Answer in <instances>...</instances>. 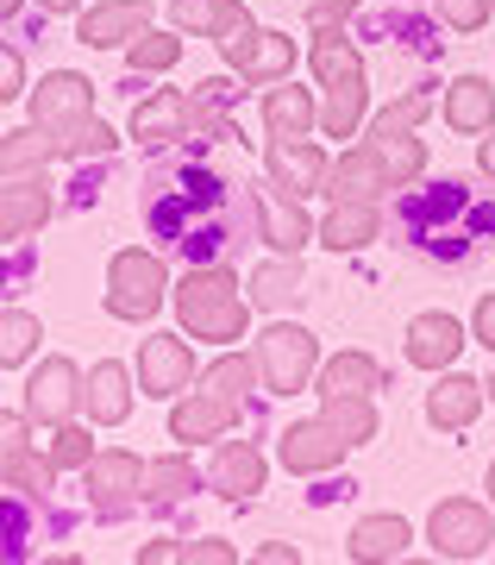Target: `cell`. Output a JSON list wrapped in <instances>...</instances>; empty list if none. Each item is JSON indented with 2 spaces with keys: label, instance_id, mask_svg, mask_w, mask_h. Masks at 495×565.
I'll return each instance as SVG.
<instances>
[{
  "label": "cell",
  "instance_id": "obj_18",
  "mask_svg": "<svg viewBox=\"0 0 495 565\" xmlns=\"http://www.w3.org/2000/svg\"><path fill=\"white\" fill-rule=\"evenodd\" d=\"M25 422H32V415H7V422H0L7 490H13V497H44V490H51V478H57V465H51V459H32V446H25Z\"/></svg>",
  "mask_w": 495,
  "mask_h": 565
},
{
  "label": "cell",
  "instance_id": "obj_44",
  "mask_svg": "<svg viewBox=\"0 0 495 565\" xmlns=\"http://www.w3.org/2000/svg\"><path fill=\"white\" fill-rule=\"evenodd\" d=\"M51 465L57 471H88L95 465V446H88V427L69 415V422H57V434H51Z\"/></svg>",
  "mask_w": 495,
  "mask_h": 565
},
{
  "label": "cell",
  "instance_id": "obj_15",
  "mask_svg": "<svg viewBox=\"0 0 495 565\" xmlns=\"http://www.w3.org/2000/svg\"><path fill=\"white\" fill-rule=\"evenodd\" d=\"M88 114H95V82L76 76V70H57V76H44L39 88H32V120L51 126V132L88 120Z\"/></svg>",
  "mask_w": 495,
  "mask_h": 565
},
{
  "label": "cell",
  "instance_id": "obj_2",
  "mask_svg": "<svg viewBox=\"0 0 495 565\" xmlns=\"http://www.w3.org/2000/svg\"><path fill=\"white\" fill-rule=\"evenodd\" d=\"M226 214H233V202H226V182L214 170H170L144 202L151 233L195 264H214L226 252Z\"/></svg>",
  "mask_w": 495,
  "mask_h": 565
},
{
  "label": "cell",
  "instance_id": "obj_36",
  "mask_svg": "<svg viewBox=\"0 0 495 565\" xmlns=\"http://www.w3.org/2000/svg\"><path fill=\"white\" fill-rule=\"evenodd\" d=\"M233 102H238V88H233V82H201V88H195V126H201V132H214V139H233Z\"/></svg>",
  "mask_w": 495,
  "mask_h": 565
},
{
  "label": "cell",
  "instance_id": "obj_14",
  "mask_svg": "<svg viewBox=\"0 0 495 565\" xmlns=\"http://www.w3.org/2000/svg\"><path fill=\"white\" fill-rule=\"evenodd\" d=\"M189 377H195V352H189V340H176V333H151V340L139 345V390L144 396H182Z\"/></svg>",
  "mask_w": 495,
  "mask_h": 565
},
{
  "label": "cell",
  "instance_id": "obj_45",
  "mask_svg": "<svg viewBox=\"0 0 495 565\" xmlns=\"http://www.w3.org/2000/svg\"><path fill=\"white\" fill-rule=\"evenodd\" d=\"M258 25H251V13H245V20L233 25V32H226V39H219V57L233 63V70H245V63H251V51H258Z\"/></svg>",
  "mask_w": 495,
  "mask_h": 565
},
{
  "label": "cell",
  "instance_id": "obj_5",
  "mask_svg": "<svg viewBox=\"0 0 495 565\" xmlns=\"http://www.w3.org/2000/svg\"><path fill=\"white\" fill-rule=\"evenodd\" d=\"M251 359H258V384L270 390V396H295V390H308V377H314L320 345H314L308 327L282 321V327H270V333L251 345Z\"/></svg>",
  "mask_w": 495,
  "mask_h": 565
},
{
  "label": "cell",
  "instance_id": "obj_42",
  "mask_svg": "<svg viewBox=\"0 0 495 565\" xmlns=\"http://www.w3.org/2000/svg\"><path fill=\"white\" fill-rule=\"evenodd\" d=\"M427 114H433V95H427V88H408L401 102H389L377 120H370V139H389V132H415Z\"/></svg>",
  "mask_w": 495,
  "mask_h": 565
},
{
  "label": "cell",
  "instance_id": "obj_3",
  "mask_svg": "<svg viewBox=\"0 0 495 565\" xmlns=\"http://www.w3.org/2000/svg\"><path fill=\"white\" fill-rule=\"evenodd\" d=\"M170 302H176V321H182L189 340L233 345V340H245V327H251V302L238 296V277L226 264H189L182 282L170 289Z\"/></svg>",
  "mask_w": 495,
  "mask_h": 565
},
{
  "label": "cell",
  "instance_id": "obj_24",
  "mask_svg": "<svg viewBox=\"0 0 495 565\" xmlns=\"http://www.w3.org/2000/svg\"><path fill=\"white\" fill-rule=\"evenodd\" d=\"M314 120H320V107L308 88H295V82H270L263 88V126H270V139H308Z\"/></svg>",
  "mask_w": 495,
  "mask_h": 565
},
{
  "label": "cell",
  "instance_id": "obj_9",
  "mask_svg": "<svg viewBox=\"0 0 495 565\" xmlns=\"http://www.w3.org/2000/svg\"><path fill=\"white\" fill-rule=\"evenodd\" d=\"M277 452H282V465H289V471L314 478V471H333V465L352 452V440H345V434L320 415V422H289V427H282Z\"/></svg>",
  "mask_w": 495,
  "mask_h": 565
},
{
  "label": "cell",
  "instance_id": "obj_28",
  "mask_svg": "<svg viewBox=\"0 0 495 565\" xmlns=\"http://www.w3.org/2000/svg\"><path fill=\"white\" fill-rule=\"evenodd\" d=\"M408 541H415V527L401 522V515H364V522L352 527V559H364V565L401 559V553H408Z\"/></svg>",
  "mask_w": 495,
  "mask_h": 565
},
{
  "label": "cell",
  "instance_id": "obj_16",
  "mask_svg": "<svg viewBox=\"0 0 495 565\" xmlns=\"http://www.w3.org/2000/svg\"><path fill=\"white\" fill-rule=\"evenodd\" d=\"M44 221H51V182H44V170L7 177V189H0V233L20 245V239H32Z\"/></svg>",
  "mask_w": 495,
  "mask_h": 565
},
{
  "label": "cell",
  "instance_id": "obj_30",
  "mask_svg": "<svg viewBox=\"0 0 495 565\" xmlns=\"http://www.w3.org/2000/svg\"><path fill=\"white\" fill-rule=\"evenodd\" d=\"M383 390V364L370 352H338L326 371H320V403L326 396H377Z\"/></svg>",
  "mask_w": 495,
  "mask_h": 565
},
{
  "label": "cell",
  "instance_id": "obj_49",
  "mask_svg": "<svg viewBox=\"0 0 495 565\" xmlns=\"http://www.w3.org/2000/svg\"><path fill=\"white\" fill-rule=\"evenodd\" d=\"M176 559H189V541H151V546H139V565H176Z\"/></svg>",
  "mask_w": 495,
  "mask_h": 565
},
{
  "label": "cell",
  "instance_id": "obj_34",
  "mask_svg": "<svg viewBox=\"0 0 495 565\" xmlns=\"http://www.w3.org/2000/svg\"><path fill=\"white\" fill-rule=\"evenodd\" d=\"M289 70H295V44H289V32H263L258 51H251V63H245L238 76L251 82V88H270V82H289Z\"/></svg>",
  "mask_w": 495,
  "mask_h": 565
},
{
  "label": "cell",
  "instance_id": "obj_4",
  "mask_svg": "<svg viewBox=\"0 0 495 565\" xmlns=\"http://www.w3.org/2000/svg\"><path fill=\"white\" fill-rule=\"evenodd\" d=\"M163 296H170V277H163V258L158 252H114V264H107V315H119V321H151L163 308Z\"/></svg>",
  "mask_w": 495,
  "mask_h": 565
},
{
  "label": "cell",
  "instance_id": "obj_13",
  "mask_svg": "<svg viewBox=\"0 0 495 565\" xmlns=\"http://www.w3.org/2000/svg\"><path fill=\"white\" fill-rule=\"evenodd\" d=\"M189 132H195V95H182V88H151L132 107V139L139 145H176Z\"/></svg>",
  "mask_w": 495,
  "mask_h": 565
},
{
  "label": "cell",
  "instance_id": "obj_55",
  "mask_svg": "<svg viewBox=\"0 0 495 565\" xmlns=\"http://www.w3.org/2000/svg\"><path fill=\"white\" fill-rule=\"evenodd\" d=\"M489 509H495V465H489Z\"/></svg>",
  "mask_w": 495,
  "mask_h": 565
},
{
  "label": "cell",
  "instance_id": "obj_35",
  "mask_svg": "<svg viewBox=\"0 0 495 565\" xmlns=\"http://www.w3.org/2000/svg\"><path fill=\"white\" fill-rule=\"evenodd\" d=\"M258 384V359H245V352H226V359L207 364V377H201V390H214L219 403H245V390Z\"/></svg>",
  "mask_w": 495,
  "mask_h": 565
},
{
  "label": "cell",
  "instance_id": "obj_43",
  "mask_svg": "<svg viewBox=\"0 0 495 565\" xmlns=\"http://www.w3.org/2000/svg\"><path fill=\"white\" fill-rule=\"evenodd\" d=\"M57 139H63V158H76V163H82V158H107V151L119 145V132H114L107 120H95V114H88V120L63 126Z\"/></svg>",
  "mask_w": 495,
  "mask_h": 565
},
{
  "label": "cell",
  "instance_id": "obj_41",
  "mask_svg": "<svg viewBox=\"0 0 495 565\" xmlns=\"http://www.w3.org/2000/svg\"><path fill=\"white\" fill-rule=\"evenodd\" d=\"M39 340H44L39 315H25V308H7L0 315V364H25Z\"/></svg>",
  "mask_w": 495,
  "mask_h": 565
},
{
  "label": "cell",
  "instance_id": "obj_52",
  "mask_svg": "<svg viewBox=\"0 0 495 565\" xmlns=\"http://www.w3.org/2000/svg\"><path fill=\"white\" fill-rule=\"evenodd\" d=\"M258 559H263V565H295L301 553H295L289 541H270V546H258Z\"/></svg>",
  "mask_w": 495,
  "mask_h": 565
},
{
  "label": "cell",
  "instance_id": "obj_17",
  "mask_svg": "<svg viewBox=\"0 0 495 565\" xmlns=\"http://www.w3.org/2000/svg\"><path fill=\"white\" fill-rule=\"evenodd\" d=\"M251 214H258V239L277 245V252H301L308 239H320L314 226H308V214H301V202L282 195L277 182L270 189H251Z\"/></svg>",
  "mask_w": 495,
  "mask_h": 565
},
{
  "label": "cell",
  "instance_id": "obj_54",
  "mask_svg": "<svg viewBox=\"0 0 495 565\" xmlns=\"http://www.w3.org/2000/svg\"><path fill=\"white\" fill-rule=\"evenodd\" d=\"M39 7H44V13H76L82 0H39Z\"/></svg>",
  "mask_w": 495,
  "mask_h": 565
},
{
  "label": "cell",
  "instance_id": "obj_25",
  "mask_svg": "<svg viewBox=\"0 0 495 565\" xmlns=\"http://www.w3.org/2000/svg\"><path fill=\"white\" fill-rule=\"evenodd\" d=\"M445 126L452 132H489L495 126V88L489 76H458L452 88H445Z\"/></svg>",
  "mask_w": 495,
  "mask_h": 565
},
{
  "label": "cell",
  "instance_id": "obj_11",
  "mask_svg": "<svg viewBox=\"0 0 495 565\" xmlns=\"http://www.w3.org/2000/svg\"><path fill=\"white\" fill-rule=\"evenodd\" d=\"M139 32H151V0H100L76 25V39L88 51H126Z\"/></svg>",
  "mask_w": 495,
  "mask_h": 565
},
{
  "label": "cell",
  "instance_id": "obj_39",
  "mask_svg": "<svg viewBox=\"0 0 495 565\" xmlns=\"http://www.w3.org/2000/svg\"><path fill=\"white\" fill-rule=\"evenodd\" d=\"M176 57H182V32H139V39L126 44L132 76H158V70H170Z\"/></svg>",
  "mask_w": 495,
  "mask_h": 565
},
{
  "label": "cell",
  "instance_id": "obj_29",
  "mask_svg": "<svg viewBox=\"0 0 495 565\" xmlns=\"http://www.w3.org/2000/svg\"><path fill=\"white\" fill-rule=\"evenodd\" d=\"M170 20H176V32H189V39H226L238 20H245V7L238 0H170Z\"/></svg>",
  "mask_w": 495,
  "mask_h": 565
},
{
  "label": "cell",
  "instance_id": "obj_7",
  "mask_svg": "<svg viewBox=\"0 0 495 565\" xmlns=\"http://www.w3.org/2000/svg\"><path fill=\"white\" fill-rule=\"evenodd\" d=\"M82 403H88V384H82L76 359H44L39 371L25 377V415H32V422H44V427L69 422Z\"/></svg>",
  "mask_w": 495,
  "mask_h": 565
},
{
  "label": "cell",
  "instance_id": "obj_26",
  "mask_svg": "<svg viewBox=\"0 0 495 565\" xmlns=\"http://www.w3.org/2000/svg\"><path fill=\"white\" fill-rule=\"evenodd\" d=\"M483 390L476 377H439L433 390H427V422L445 427V434H458V427L476 422V408H483Z\"/></svg>",
  "mask_w": 495,
  "mask_h": 565
},
{
  "label": "cell",
  "instance_id": "obj_8",
  "mask_svg": "<svg viewBox=\"0 0 495 565\" xmlns=\"http://www.w3.org/2000/svg\"><path fill=\"white\" fill-rule=\"evenodd\" d=\"M263 163H270V182H277L282 195H295V202L320 195V189H326V177H333L326 151H320V145H308V139H270Z\"/></svg>",
  "mask_w": 495,
  "mask_h": 565
},
{
  "label": "cell",
  "instance_id": "obj_50",
  "mask_svg": "<svg viewBox=\"0 0 495 565\" xmlns=\"http://www.w3.org/2000/svg\"><path fill=\"white\" fill-rule=\"evenodd\" d=\"M471 327H476V345H489V352H495V289L476 302V321Z\"/></svg>",
  "mask_w": 495,
  "mask_h": 565
},
{
  "label": "cell",
  "instance_id": "obj_51",
  "mask_svg": "<svg viewBox=\"0 0 495 565\" xmlns=\"http://www.w3.org/2000/svg\"><path fill=\"white\" fill-rule=\"evenodd\" d=\"M345 13H357V0H314V25H338Z\"/></svg>",
  "mask_w": 495,
  "mask_h": 565
},
{
  "label": "cell",
  "instance_id": "obj_48",
  "mask_svg": "<svg viewBox=\"0 0 495 565\" xmlns=\"http://www.w3.org/2000/svg\"><path fill=\"white\" fill-rule=\"evenodd\" d=\"M0 95H7V102H20V95H25V63H20V51H7V57H0Z\"/></svg>",
  "mask_w": 495,
  "mask_h": 565
},
{
  "label": "cell",
  "instance_id": "obj_40",
  "mask_svg": "<svg viewBox=\"0 0 495 565\" xmlns=\"http://www.w3.org/2000/svg\"><path fill=\"white\" fill-rule=\"evenodd\" d=\"M383 151V163H389V177H396V189H408V182H420V170H427V145L415 139V132H389V139H370Z\"/></svg>",
  "mask_w": 495,
  "mask_h": 565
},
{
  "label": "cell",
  "instance_id": "obj_21",
  "mask_svg": "<svg viewBox=\"0 0 495 565\" xmlns=\"http://www.w3.org/2000/svg\"><path fill=\"white\" fill-rule=\"evenodd\" d=\"M458 352H464V327H458L452 315H415V327H408V364L445 371Z\"/></svg>",
  "mask_w": 495,
  "mask_h": 565
},
{
  "label": "cell",
  "instance_id": "obj_12",
  "mask_svg": "<svg viewBox=\"0 0 495 565\" xmlns=\"http://www.w3.org/2000/svg\"><path fill=\"white\" fill-rule=\"evenodd\" d=\"M389 189H396V177H389V163H383V151L370 139L352 145V151L333 163V177H326V195H333V202H383Z\"/></svg>",
  "mask_w": 495,
  "mask_h": 565
},
{
  "label": "cell",
  "instance_id": "obj_1",
  "mask_svg": "<svg viewBox=\"0 0 495 565\" xmlns=\"http://www.w3.org/2000/svg\"><path fill=\"white\" fill-rule=\"evenodd\" d=\"M401 233L420 258L464 264L483 245H495V202H476L458 177H439L401 202Z\"/></svg>",
  "mask_w": 495,
  "mask_h": 565
},
{
  "label": "cell",
  "instance_id": "obj_37",
  "mask_svg": "<svg viewBox=\"0 0 495 565\" xmlns=\"http://www.w3.org/2000/svg\"><path fill=\"white\" fill-rule=\"evenodd\" d=\"M189 490H195V465L182 459V452H163V459L144 465V497L151 503H176Z\"/></svg>",
  "mask_w": 495,
  "mask_h": 565
},
{
  "label": "cell",
  "instance_id": "obj_31",
  "mask_svg": "<svg viewBox=\"0 0 495 565\" xmlns=\"http://www.w3.org/2000/svg\"><path fill=\"white\" fill-rule=\"evenodd\" d=\"M51 158H63V139L51 132V126H39V120L0 139V163H7V177H20V170H44Z\"/></svg>",
  "mask_w": 495,
  "mask_h": 565
},
{
  "label": "cell",
  "instance_id": "obj_46",
  "mask_svg": "<svg viewBox=\"0 0 495 565\" xmlns=\"http://www.w3.org/2000/svg\"><path fill=\"white\" fill-rule=\"evenodd\" d=\"M489 7H495V0H439V13H445L452 32H476V25L489 20Z\"/></svg>",
  "mask_w": 495,
  "mask_h": 565
},
{
  "label": "cell",
  "instance_id": "obj_23",
  "mask_svg": "<svg viewBox=\"0 0 495 565\" xmlns=\"http://www.w3.org/2000/svg\"><path fill=\"white\" fill-rule=\"evenodd\" d=\"M126 415H132V371L119 359H100L95 371H88V422L119 427Z\"/></svg>",
  "mask_w": 495,
  "mask_h": 565
},
{
  "label": "cell",
  "instance_id": "obj_47",
  "mask_svg": "<svg viewBox=\"0 0 495 565\" xmlns=\"http://www.w3.org/2000/svg\"><path fill=\"white\" fill-rule=\"evenodd\" d=\"M238 546L233 541H189V565H233Z\"/></svg>",
  "mask_w": 495,
  "mask_h": 565
},
{
  "label": "cell",
  "instance_id": "obj_27",
  "mask_svg": "<svg viewBox=\"0 0 495 565\" xmlns=\"http://www.w3.org/2000/svg\"><path fill=\"white\" fill-rule=\"evenodd\" d=\"M314 76H320V88H333V82H357L364 76V51H357L338 25H314Z\"/></svg>",
  "mask_w": 495,
  "mask_h": 565
},
{
  "label": "cell",
  "instance_id": "obj_33",
  "mask_svg": "<svg viewBox=\"0 0 495 565\" xmlns=\"http://www.w3.org/2000/svg\"><path fill=\"white\" fill-rule=\"evenodd\" d=\"M364 102H370L364 76H357V82H333V88H326V107H320V126H326L333 139H352L357 126H364Z\"/></svg>",
  "mask_w": 495,
  "mask_h": 565
},
{
  "label": "cell",
  "instance_id": "obj_38",
  "mask_svg": "<svg viewBox=\"0 0 495 565\" xmlns=\"http://www.w3.org/2000/svg\"><path fill=\"white\" fill-rule=\"evenodd\" d=\"M320 415H326V422H333L352 446L377 440V408H370V396H326V408H320Z\"/></svg>",
  "mask_w": 495,
  "mask_h": 565
},
{
  "label": "cell",
  "instance_id": "obj_22",
  "mask_svg": "<svg viewBox=\"0 0 495 565\" xmlns=\"http://www.w3.org/2000/svg\"><path fill=\"white\" fill-rule=\"evenodd\" d=\"M233 422H238V408L219 403L214 390H195V396H182V403L170 408V434L189 440V446H195V440H219Z\"/></svg>",
  "mask_w": 495,
  "mask_h": 565
},
{
  "label": "cell",
  "instance_id": "obj_20",
  "mask_svg": "<svg viewBox=\"0 0 495 565\" xmlns=\"http://www.w3.org/2000/svg\"><path fill=\"white\" fill-rule=\"evenodd\" d=\"M370 239H383V202H333V214L320 221L326 252H364Z\"/></svg>",
  "mask_w": 495,
  "mask_h": 565
},
{
  "label": "cell",
  "instance_id": "obj_32",
  "mask_svg": "<svg viewBox=\"0 0 495 565\" xmlns=\"http://www.w3.org/2000/svg\"><path fill=\"white\" fill-rule=\"evenodd\" d=\"M251 302H258V308H295L301 302V264H295V252L258 264V277H251Z\"/></svg>",
  "mask_w": 495,
  "mask_h": 565
},
{
  "label": "cell",
  "instance_id": "obj_53",
  "mask_svg": "<svg viewBox=\"0 0 495 565\" xmlns=\"http://www.w3.org/2000/svg\"><path fill=\"white\" fill-rule=\"evenodd\" d=\"M476 163H483V177L495 182V132H489V139H483V145H476Z\"/></svg>",
  "mask_w": 495,
  "mask_h": 565
},
{
  "label": "cell",
  "instance_id": "obj_56",
  "mask_svg": "<svg viewBox=\"0 0 495 565\" xmlns=\"http://www.w3.org/2000/svg\"><path fill=\"white\" fill-rule=\"evenodd\" d=\"M489 403H495V371H489Z\"/></svg>",
  "mask_w": 495,
  "mask_h": 565
},
{
  "label": "cell",
  "instance_id": "obj_6",
  "mask_svg": "<svg viewBox=\"0 0 495 565\" xmlns=\"http://www.w3.org/2000/svg\"><path fill=\"white\" fill-rule=\"evenodd\" d=\"M427 541H433L439 559H483L489 541H495L489 509L471 503V497H445V503L433 509V522H427Z\"/></svg>",
  "mask_w": 495,
  "mask_h": 565
},
{
  "label": "cell",
  "instance_id": "obj_19",
  "mask_svg": "<svg viewBox=\"0 0 495 565\" xmlns=\"http://www.w3.org/2000/svg\"><path fill=\"white\" fill-rule=\"evenodd\" d=\"M207 484L226 497V503H245V497H258L263 490V452L251 440H226L207 465Z\"/></svg>",
  "mask_w": 495,
  "mask_h": 565
},
{
  "label": "cell",
  "instance_id": "obj_10",
  "mask_svg": "<svg viewBox=\"0 0 495 565\" xmlns=\"http://www.w3.org/2000/svg\"><path fill=\"white\" fill-rule=\"evenodd\" d=\"M88 497H95L100 515H119L126 503H139V497H144V465H139V452H126V446H107V452H95V465H88Z\"/></svg>",
  "mask_w": 495,
  "mask_h": 565
}]
</instances>
